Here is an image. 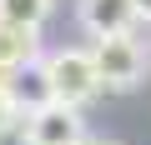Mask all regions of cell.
Listing matches in <instances>:
<instances>
[{
	"instance_id": "cell-10",
	"label": "cell",
	"mask_w": 151,
	"mask_h": 145,
	"mask_svg": "<svg viewBox=\"0 0 151 145\" xmlns=\"http://www.w3.org/2000/svg\"><path fill=\"white\" fill-rule=\"evenodd\" d=\"M81 145H111V140H91V135H86V140H81Z\"/></svg>"
},
{
	"instance_id": "cell-6",
	"label": "cell",
	"mask_w": 151,
	"mask_h": 145,
	"mask_svg": "<svg viewBox=\"0 0 151 145\" xmlns=\"http://www.w3.org/2000/svg\"><path fill=\"white\" fill-rule=\"evenodd\" d=\"M40 55V25H10L0 20V75Z\"/></svg>"
},
{
	"instance_id": "cell-3",
	"label": "cell",
	"mask_w": 151,
	"mask_h": 145,
	"mask_svg": "<svg viewBox=\"0 0 151 145\" xmlns=\"http://www.w3.org/2000/svg\"><path fill=\"white\" fill-rule=\"evenodd\" d=\"M86 125H81V105H40L25 115V145H81Z\"/></svg>"
},
{
	"instance_id": "cell-7",
	"label": "cell",
	"mask_w": 151,
	"mask_h": 145,
	"mask_svg": "<svg viewBox=\"0 0 151 145\" xmlns=\"http://www.w3.org/2000/svg\"><path fill=\"white\" fill-rule=\"evenodd\" d=\"M50 10H55V0H0V20H10V25H45Z\"/></svg>"
},
{
	"instance_id": "cell-5",
	"label": "cell",
	"mask_w": 151,
	"mask_h": 145,
	"mask_svg": "<svg viewBox=\"0 0 151 145\" xmlns=\"http://www.w3.org/2000/svg\"><path fill=\"white\" fill-rule=\"evenodd\" d=\"M76 20L91 30V40L96 35H121V30H131L136 5L131 0H76Z\"/></svg>"
},
{
	"instance_id": "cell-1",
	"label": "cell",
	"mask_w": 151,
	"mask_h": 145,
	"mask_svg": "<svg viewBox=\"0 0 151 145\" xmlns=\"http://www.w3.org/2000/svg\"><path fill=\"white\" fill-rule=\"evenodd\" d=\"M45 70H50V95L60 105H91L106 80H101V65L91 50H50L45 55Z\"/></svg>"
},
{
	"instance_id": "cell-4",
	"label": "cell",
	"mask_w": 151,
	"mask_h": 145,
	"mask_svg": "<svg viewBox=\"0 0 151 145\" xmlns=\"http://www.w3.org/2000/svg\"><path fill=\"white\" fill-rule=\"evenodd\" d=\"M0 85L10 90V100L20 105V115H30V110H40V105H50V100H55V95H50V70H45V55H35V60H25V65L5 70V75H0Z\"/></svg>"
},
{
	"instance_id": "cell-2",
	"label": "cell",
	"mask_w": 151,
	"mask_h": 145,
	"mask_svg": "<svg viewBox=\"0 0 151 145\" xmlns=\"http://www.w3.org/2000/svg\"><path fill=\"white\" fill-rule=\"evenodd\" d=\"M91 55H96V65H101L106 90H136L141 75H146V45H141L131 30H121V35H96Z\"/></svg>"
},
{
	"instance_id": "cell-9",
	"label": "cell",
	"mask_w": 151,
	"mask_h": 145,
	"mask_svg": "<svg viewBox=\"0 0 151 145\" xmlns=\"http://www.w3.org/2000/svg\"><path fill=\"white\" fill-rule=\"evenodd\" d=\"M136 5V20H151V0H131Z\"/></svg>"
},
{
	"instance_id": "cell-8",
	"label": "cell",
	"mask_w": 151,
	"mask_h": 145,
	"mask_svg": "<svg viewBox=\"0 0 151 145\" xmlns=\"http://www.w3.org/2000/svg\"><path fill=\"white\" fill-rule=\"evenodd\" d=\"M15 120H20V105L10 100V90H5V85H0V140L15 130Z\"/></svg>"
}]
</instances>
